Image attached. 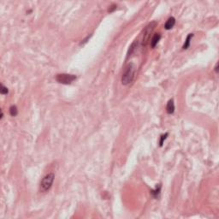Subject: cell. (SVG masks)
Listing matches in <instances>:
<instances>
[{
    "label": "cell",
    "instance_id": "obj_12",
    "mask_svg": "<svg viewBox=\"0 0 219 219\" xmlns=\"http://www.w3.org/2000/svg\"><path fill=\"white\" fill-rule=\"evenodd\" d=\"M169 135V134L168 133H166L165 134H163L162 136H161V138H160V141H159V146H163V144H164V141L167 139V136Z\"/></svg>",
    "mask_w": 219,
    "mask_h": 219
},
{
    "label": "cell",
    "instance_id": "obj_10",
    "mask_svg": "<svg viewBox=\"0 0 219 219\" xmlns=\"http://www.w3.org/2000/svg\"><path fill=\"white\" fill-rule=\"evenodd\" d=\"M9 114L12 116H15L18 114V110H17V107L15 105H11L9 107Z\"/></svg>",
    "mask_w": 219,
    "mask_h": 219
},
{
    "label": "cell",
    "instance_id": "obj_3",
    "mask_svg": "<svg viewBox=\"0 0 219 219\" xmlns=\"http://www.w3.org/2000/svg\"><path fill=\"white\" fill-rule=\"evenodd\" d=\"M157 21H152L151 23H149L143 30V34H142V45L146 46L150 39H151V35H152V33L153 32L154 28L156 27L157 26Z\"/></svg>",
    "mask_w": 219,
    "mask_h": 219
},
{
    "label": "cell",
    "instance_id": "obj_1",
    "mask_svg": "<svg viewBox=\"0 0 219 219\" xmlns=\"http://www.w3.org/2000/svg\"><path fill=\"white\" fill-rule=\"evenodd\" d=\"M135 72H136V67L134 64L130 63L125 69L124 73L122 76V83L124 86H128L133 82L135 77Z\"/></svg>",
    "mask_w": 219,
    "mask_h": 219
},
{
    "label": "cell",
    "instance_id": "obj_6",
    "mask_svg": "<svg viewBox=\"0 0 219 219\" xmlns=\"http://www.w3.org/2000/svg\"><path fill=\"white\" fill-rule=\"evenodd\" d=\"M166 111H167L168 114H173L175 112V104H174L173 99H170L169 102L167 103Z\"/></svg>",
    "mask_w": 219,
    "mask_h": 219
},
{
    "label": "cell",
    "instance_id": "obj_13",
    "mask_svg": "<svg viewBox=\"0 0 219 219\" xmlns=\"http://www.w3.org/2000/svg\"><path fill=\"white\" fill-rule=\"evenodd\" d=\"M215 71L216 73H218V63L216 64V67H215Z\"/></svg>",
    "mask_w": 219,
    "mask_h": 219
},
{
    "label": "cell",
    "instance_id": "obj_7",
    "mask_svg": "<svg viewBox=\"0 0 219 219\" xmlns=\"http://www.w3.org/2000/svg\"><path fill=\"white\" fill-rule=\"evenodd\" d=\"M160 39H161V34L160 33H156V34H154L152 36V38L151 39V46H152V48H155V46L159 42Z\"/></svg>",
    "mask_w": 219,
    "mask_h": 219
},
{
    "label": "cell",
    "instance_id": "obj_2",
    "mask_svg": "<svg viewBox=\"0 0 219 219\" xmlns=\"http://www.w3.org/2000/svg\"><path fill=\"white\" fill-rule=\"evenodd\" d=\"M55 179V175L53 173H49L47 174L41 181L40 185H39V190L42 193L47 192L52 186L53 182Z\"/></svg>",
    "mask_w": 219,
    "mask_h": 219
},
{
    "label": "cell",
    "instance_id": "obj_5",
    "mask_svg": "<svg viewBox=\"0 0 219 219\" xmlns=\"http://www.w3.org/2000/svg\"><path fill=\"white\" fill-rule=\"evenodd\" d=\"M175 24H176V19L174 17H170L164 24V28L166 30H170L175 26Z\"/></svg>",
    "mask_w": 219,
    "mask_h": 219
},
{
    "label": "cell",
    "instance_id": "obj_8",
    "mask_svg": "<svg viewBox=\"0 0 219 219\" xmlns=\"http://www.w3.org/2000/svg\"><path fill=\"white\" fill-rule=\"evenodd\" d=\"M193 37H194V33H189V34L188 35V37H187V39H186V40H185V43H184V45H183V46H182V49H183V50H187V49L189 48L190 44H191V39H192Z\"/></svg>",
    "mask_w": 219,
    "mask_h": 219
},
{
    "label": "cell",
    "instance_id": "obj_11",
    "mask_svg": "<svg viewBox=\"0 0 219 219\" xmlns=\"http://www.w3.org/2000/svg\"><path fill=\"white\" fill-rule=\"evenodd\" d=\"M0 93L3 94V95H5V94H8L9 93V90L6 87H4L3 84H1V87H0Z\"/></svg>",
    "mask_w": 219,
    "mask_h": 219
},
{
    "label": "cell",
    "instance_id": "obj_9",
    "mask_svg": "<svg viewBox=\"0 0 219 219\" xmlns=\"http://www.w3.org/2000/svg\"><path fill=\"white\" fill-rule=\"evenodd\" d=\"M160 191H161V185L159 184L158 187L157 186L154 190H152V191H151V194H152L154 198H158V197L159 196Z\"/></svg>",
    "mask_w": 219,
    "mask_h": 219
},
{
    "label": "cell",
    "instance_id": "obj_4",
    "mask_svg": "<svg viewBox=\"0 0 219 219\" xmlns=\"http://www.w3.org/2000/svg\"><path fill=\"white\" fill-rule=\"evenodd\" d=\"M76 75H69V74H58L56 76V80L58 83L64 84V85H69L74 81L76 80Z\"/></svg>",
    "mask_w": 219,
    "mask_h": 219
}]
</instances>
